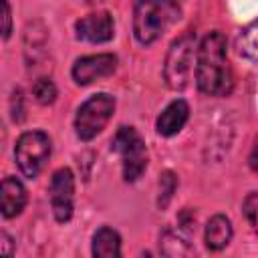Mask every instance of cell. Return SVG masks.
<instances>
[{
    "label": "cell",
    "mask_w": 258,
    "mask_h": 258,
    "mask_svg": "<svg viewBox=\"0 0 258 258\" xmlns=\"http://www.w3.org/2000/svg\"><path fill=\"white\" fill-rule=\"evenodd\" d=\"M196 85L210 97H226L232 93L234 75L228 60L226 36L222 32L214 30L200 42L196 54Z\"/></svg>",
    "instance_id": "6da1fadb"
},
{
    "label": "cell",
    "mask_w": 258,
    "mask_h": 258,
    "mask_svg": "<svg viewBox=\"0 0 258 258\" xmlns=\"http://www.w3.org/2000/svg\"><path fill=\"white\" fill-rule=\"evenodd\" d=\"M177 18L179 4L173 0H139L133 12V34L139 44H151Z\"/></svg>",
    "instance_id": "7a4b0ae2"
},
{
    "label": "cell",
    "mask_w": 258,
    "mask_h": 258,
    "mask_svg": "<svg viewBox=\"0 0 258 258\" xmlns=\"http://www.w3.org/2000/svg\"><path fill=\"white\" fill-rule=\"evenodd\" d=\"M111 149L121 157L123 179L137 181L147 167V147L139 131L127 125L119 127L111 141Z\"/></svg>",
    "instance_id": "3957f363"
},
{
    "label": "cell",
    "mask_w": 258,
    "mask_h": 258,
    "mask_svg": "<svg viewBox=\"0 0 258 258\" xmlns=\"http://www.w3.org/2000/svg\"><path fill=\"white\" fill-rule=\"evenodd\" d=\"M196 54H198V48H196L194 32H185L171 42L165 56V64H163V79L169 89L181 91L187 87Z\"/></svg>",
    "instance_id": "277c9868"
},
{
    "label": "cell",
    "mask_w": 258,
    "mask_h": 258,
    "mask_svg": "<svg viewBox=\"0 0 258 258\" xmlns=\"http://www.w3.org/2000/svg\"><path fill=\"white\" fill-rule=\"evenodd\" d=\"M113 111H115V99L111 95L107 93L91 95L77 111V117H75L77 137L83 141H91L93 137H97L109 123Z\"/></svg>",
    "instance_id": "5b68a950"
},
{
    "label": "cell",
    "mask_w": 258,
    "mask_h": 258,
    "mask_svg": "<svg viewBox=\"0 0 258 258\" xmlns=\"http://www.w3.org/2000/svg\"><path fill=\"white\" fill-rule=\"evenodd\" d=\"M50 157V139L42 131H26L18 137L14 147V159L18 169L34 179Z\"/></svg>",
    "instance_id": "8992f818"
},
{
    "label": "cell",
    "mask_w": 258,
    "mask_h": 258,
    "mask_svg": "<svg viewBox=\"0 0 258 258\" xmlns=\"http://www.w3.org/2000/svg\"><path fill=\"white\" fill-rule=\"evenodd\" d=\"M50 204L56 222H69L73 218V198H75V175L69 167H60L50 177Z\"/></svg>",
    "instance_id": "52a82bcc"
},
{
    "label": "cell",
    "mask_w": 258,
    "mask_h": 258,
    "mask_svg": "<svg viewBox=\"0 0 258 258\" xmlns=\"http://www.w3.org/2000/svg\"><path fill=\"white\" fill-rule=\"evenodd\" d=\"M115 69H117V56L111 52H101V54H89L77 58L71 73L77 85H91L99 79L113 75Z\"/></svg>",
    "instance_id": "ba28073f"
},
{
    "label": "cell",
    "mask_w": 258,
    "mask_h": 258,
    "mask_svg": "<svg viewBox=\"0 0 258 258\" xmlns=\"http://www.w3.org/2000/svg\"><path fill=\"white\" fill-rule=\"evenodd\" d=\"M77 36L85 42L91 44H101V42H109L115 34V24H113V16L109 12H93L83 16L81 20H77L75 24Z\"/></svg>",
    "instance_id": "9c48e42d"
},
{
    "label": "cell",
    "mask_w": 258,
    "mask_h": 258,
    "mask_svg": "<svg viewBox=\"0 0 258 258\" xmlns=\"http://www.w3.org/2000/svg\"><path fill=\"white\" fill-rule=\"evenodd\" d=\"M189 119V105L183 101V99H175L171 101L157 117V123H155V129L159 135L163 137H171L175 133H179L183 129V125L187 123Z\"/></svg>",
    "instance_id": "30bf717a"
},
{
    "label": "cell",
    "mask_w": 258,
    "mask_h": 258,
    "mask_svg": "<svg viewBox=\"0 0 258 258\" xmlns=\"http://www.w3.org/2000/svg\"><path fill=\"white\" fill-rule=\"evenodd\" d=\"M0 204H2V216L4 218H14L24 210V206H26V189H24L20 179L4 177Z\"/></svg>",
    "instance_id": "8fae6325"
},
{
    "label": "cell",
    "mask_w": 258,
    "mask_h": 258,
    "mask_svg": "<svg viewBox=\"0 0 258 258\" xmlns=\"http://www.w3.org/2000/svg\"><path fill=\"white\" fill-rule=\"evenodd\" d=\"M232 222L222 216V214H216L210 218V222L206 224V234H204V242L210 250H222L230 244L232 240Z\"/></svg>",
    "instance_id": "7c38bea8"
},
{
    "label": "cell",
    "mask_w": 258,
    "mask_h": 258,
    "mask_svg": "<svg viewBox=\"0 0 258 258\" xmlns=\"http://www.w3.org/2000/svg\"><path fill=\"white\" fill-rule=\"evenodd\" d=\"M93 256L119 258L121 256V236L109 226L99 228L93 236Z\"/></svg>",
    "instance_id": "4fadbf2b"
},
{
    "label": "cell",
    "mask_w": 258,
    "mask_h": 258,
    "mask_svg": "<svg viewBox=\"0 0 258 258\" xmlns=\"http://www.w3.org/2000/svg\"><path fill=\"white\" fill-rule=\"evenodd\" d=\"M238 48L246 58L258 62V20L242 30L238 38Z\"/></svg>",
    "instance_id": "5bb4252c"
},
{
    "label": "cell",
    "mask_w": 258,
    "mask_h": 258,
    "mask_svg": "<svg viewBox=\"0 0 258 258\" xmlns=\"http://www.w3.org/2000/svg\"><path fill=\"white\" fill-rule=\"evenodd\" d=\"M159 244L163 246V250H167L169 246H173V248L167 252L169 256H183V254H191V248H189L187 240H185V238H181V234H179V232L165 230V232L161 234V242H159Z\"/></svg>",
    "instance_id": "9a60e30c"
},
{
    "label": "cell",
    "mask_w": 258,
    "mask_h": 258,
    "mask_svg": "<svg viewBox=\"0 0 258 258\" xmlns=\"http://www.w3.org/2000/svg\"><path fill=\"white\" fill-rule=\"evenodd\" d=\"M32 95L40 105H50L56 99V87L50 79H38L32 85Z\"/></svg>",
    "instance_id": "2e32d148"
},
{
    "label": "cell",
    "mask_w": 258,
    "mask_h": 258,
    "mask_svg": "<svg viewBox=\"0 0 258 258\" xmlns=\"http://www.w3.org/2000/svg\"><path fill=\"white\" fill-rule=\"evenodd\" d=\"M175 187H177V177L171 171H163L161 179H159V206L161 208H165L169 204Z\"/></svg>",
    "instance_id": "e0dca14e"
},
{
    "label": "cell",
    "mask_w": 258,
    "mask_h": 258,
    "mask_svg": "<svg viewBox=\"0 0 258 258\" xmlns=\"http://www.w3.org/2000/svg\"><path fill=\"white\" fill-rule=\"evenodd\" d=\"M242 208H244V216H246V220L250 222L252 230L258 234V191L248 194Z\"/></svg>",
    "instance_id": "ac0fdd59"
},
{
    "label": "cell",
    "mask_w": 258,
    "mask_h": 258,
    "mask_svg": "<svg viewBox=\"0 0 258 258\" xmlns=\"http://www.w3.org/2000/svg\"><path fill=\"white\" fill-rule=\"evenodd\" d=\"M2 6H4V30H2V36H4V38H8V36H10V32H12V16H10V2H8V0H4V2H2Z\"/></svg>",
    "instance_id": "d6986e66"
},
{
    "label": "cell",
    "mask_w": 258,
    "mask_h": 258,
    "mask_svg": "<svg viewBox=\"0 0 258 258\" xmlns=\"http://www.w3.org/2000/svg\"><path fill=\"white\" fill-rule=\"evenodd\" d=\"M248 165H250V169L258 171V141L254 143V147H252V151L248 155Z\"/></svg>",
    "instance_id": "ffe728a7"
},
{
    "label": "cell",
    "mask_w": 258,
    "mask_h": 258,
    "mask_svg": "<svg viewBox=\"0 0 258 258\" xmlns=\"http://www.w3.org/2000/svg\"><path fill=\"white\" fill-rule=\"evenodd\" d=\"M10 236L6 234V232H2V252L4 254H12V250H10Z\"/></svg>",
    "instance_id": "44dd1931"
},
{
    "label": "cell",
    "mask_w": 258,
    "mask_h": 258,
    "mask_svg": "<svg viewBox=\"0 0 258 258\" xmlns=\"http://www.w3.org/2000/svg\"><path fill=\"white\" fill-rule=\"evenodd\" d=\"M173 2H177V4H179V0H173Z\"/></svg>",
    "instance_id": "7402d4cb"
},
{
    "label": "cell",
    "mask_w": 258,
    "mask_h": 258,
    "mask_svg": "<svg viewBox=\"0 0 258 258\" xmlns=\"http://www.w3.org/2000/svg\"><path fill=\"white\" fill-rule=\"evenodd\" d=\"M135 2H139V0H135Z\"/></svg>",
    "instance_id": "603a6c76"
}]
</instances>
